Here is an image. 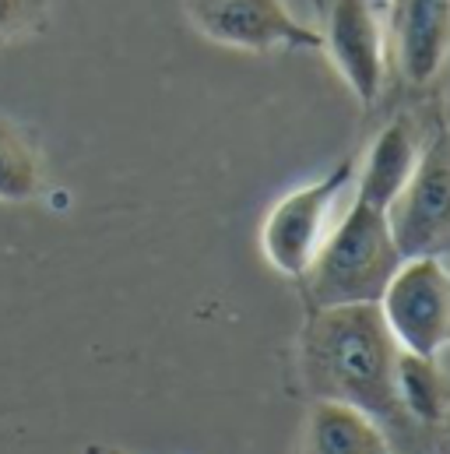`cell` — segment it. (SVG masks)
<instances>
[{
    "mask_svg": "<svg viewBox=\"0 0 450 454\" xmlns=\"http://www.w3.org/2000/svg\"><path fill=\"white\" fill-rule=\"evenodd\" d=\"M299 352L306 384L317 398L355 405L384 430L408 423L394 384L401 348L376 303L310 307Z\"/></svg>",
    "mask_w": 450,
    "mask_h": 454,
    "instance_id": "1",
    "label": "cell"
},
{
    "mask_svg": "<svg viewBox=\"0 0 450 454\" xmlns=\"http://www.w3.org/2000/svg\"><path fill=\"white\" fill-rule=\"evenodd\" d=\"M387 208H376L352 194L348 208L338 215L324 247L306 268V300L310 307L341 303H376L391 275L401 264Z\"/></svg>",
    "mask_w": 450,
    "mask_h": 454,
    "instance_id": "2",
    "label": "cell"
},
{
    "mask_svg": "<svg viewBox=\"0 0 450 454\" xmlns=\"http://www.w3.org/2000/svg\"><path fill=\"white\" fill-rule=\"evenodd\" d=\"M355 159H341L314 184L285 194L260 226V250L268 264L289 278H303L338 223L341 198L355 187Z\"/></svg>",
    "mask_w": 450,
    "mask_h": 454,
    "instance_id": "3",
    "label": "cell"
},
{
    "mask_svg": "<svg viewBox=\"0 0 450 454\" xmlns=\"http://www.w3.org/2000/svg\"><path fill=\"white\" fill-rule=\"evenodd\" d=\"M376 307L401 352L440 356L450 348V268L440 257H405Z\"/></svg>",
    "mask_w": 450,
    "mask_h": 454,
    "instance_id": "4",
    "label": "cell"
},
{
    "mask_svg": "<svg viewBox=\"0 0 450 454\" xmlns=\"http://www.w3.org/2000/svg\"><path fill=\"white\" fill-rule=\"evenodd\" d=\"M401 257L447 254L450 250V130H440L423 152L387 208Z\"/></svg>",
    "mask_w": 450,
    "mask_h": 454,
    "instance_id": "5",
    "label": "cell"
},
{
    "mask_svg": "<svg viewBox=\"0 0 450 454\" xmlns=\"http://www.w3.org/2000/svg\"><path fill=\"white\" fill-rule=\"evenodd\" d=\"M190 25L229 50H324V32L299 21L285 0H187Z\"/></svg>",
    "mask_w": 450,
    "mask_h": 454,
    "instance_id": "6",
    "label": "cell"
},
{
    "mask_svg": "<svg viewBox=\"0 0 450 454\" xmlns=\"http://www.w3.org/2000/svg\"><path fill=\"white\" fill-rule=\"evenodd\" d=\"M324 50L359 103H373L387 78V28L373 0H335Z\"/></svg>",
    "mask_w": 450,
    "mask_h": 454,
    "instance_id": "7",
    "label": "cell"
},
{
    "mask_svg": "<svg viewBox=\"0 0 450 454\" xmlns=\"http://www.w3.org/2000/svg\"><path fill=\"white\" fill-rule=\"evenodd\" d=\"M387 50L412 85L433 82L450 57V0H391Z\"/></svg>",
    "mask_w": 450,
    "mask_h": 454,
    "instance_id": "8",
    "label": "cell"
},
{
    "mask_svg": "<svg viewBox=\"0 0 450 454\" xmlns=\"http://www.w3.org/2000/svg\"><path fill=\"white\" fill-rule=\"evenodd\" d=\"M419 162V141L408 120H391L369 145L366 152V166L362 173L355 169V187L352 194L376 205V208H391V201L401 194V187L408 184L412 169Z\"/></svg>",
    "mask_w": 450,
    "mask_h": 454,
    "instance_id": "9",
    "label": "cell"
},
{
    "mask_svg": "<svg viewBox=\"0 0 450 454\" xmlns=\"http://www.w3.org/2000/svg\"><path fill=\"white\" fill-rule=\"evenodd\" d=\"M303 454H394L387 430L355 405L317 398L306 416Z\"/></svg>",
    "mask_w": 450,
    "mask_h": 454,
    "instance_id": "10",
    "label": "cell"
},
{
    "mask_svg": "<svg viewBox=\"0 0 450 454\" xmlns=\"http://www.w3.org/2000/svg\"><path fill=\"white\" fill-rule=\"evenodd\" d=\"M398 402L408 419L419 427H440L450 419V380L440 366V356H398Z\"/></svg>",
    "mask_w": 450,
    "mask_h": 454,
    "instance_id": "11",
    "label": "cell"
},
{
    "mask_svg": "<svg viewBox=\"0 0 450 454\" xmlns=\"http://www.w3.org/2000/svg\"><path fill=\"white\" fill-rule=\"evenodd\" d=\"M43 191V155L35 141L7 116H0V201L21 205Z\"/></svg>",
    "mask_w": 450,
    "mask_h": 454,
    "instance_id": "12",
    "label": "cell"
},
{
    "mask_svg": "<svg viewBox=\"0 0 450 454\" xmlns=\"http://www.w3.org/2000/svg\"><path fill=\"white\" fill-rule=\"evenodd\" d=\"M46 14H50V0H0V46L43 32Z\"/></svg>",
    "mask_w": 450,
    "mask_h": 454,
    "instance_id": "13",
    "label": "cell"
},
{
    "mask_svg": "<svg viewBox=\"0 0 450 454\" xmlns=\"http://www.w3.org/2000/svg\"><path fill=\"white\" fill-rule=\"evenodd\" d=\"M85 454H127V451L110 448V444H89V448H85Z\"/></svg>",
    "mask_w": 450,
    "mask_h": 454,
    "instance_id": "14",
    "label": "cell"
},
{
    "mask_svg": "<svg viewBox=\"0 0 450 454\" xmlns=\"http://www.w3.org/2000/svg\"><path fill=\"white\" fill-rule=\"evenodd\" d=\"M314 4H324V0H314Z\"/></svg>",
    "mask_w": 450,
    "mask_h": 454,
    "instance_id": "15",
    "label": "cell"
},
{
    "mask_svg": "<svg viewBox=\"0 0 450 454\" xmlns=\"http://www.w3.org/2000/svg\"><path fill=\"white\" fill-rule=\"evenodd\" d=\"M401 454H408V451H401Z\"/></svg>",
    "mask_w": 450,
    "mask_h": 454,
    "instance_id": "16",
    "label": "cell"
}]
</instances>
